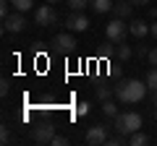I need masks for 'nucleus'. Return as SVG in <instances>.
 Listing matches in <instances>:
<instances>
[{
	"label": "nucleus",
	"mask_w": 157,
	"mask_h": 146,
	"mask_svg": "<svg viewBox=\"0 0 157 146\" xmlns=\"http://www.w3.org/2000/svg\"><path fill=\"white\" fill-rule=\"evenodd\" d=\"M147 91H149L147 81L141 84V81H136V78L121 81V84L115 86V97L123 102V104H136V102H141V99L147 97Z\"/></svg>",
	"instance_id": "1"
},
{
	"label": "nucleus",
	"mask_w": 157,
	"mask_h": 146,
	"mask_svg": "<svg viewBox=\"0 0 157 146\" xmlns=\"http://www.w3.org/2000/svg\"><path fill=\"white\" fill-rule=\"evenodd\" d=\"M52 50L63 52V55H71V52L76 50V37H73V31L55 34V37H52Z\"/></svg>",
	"instance_id": "4"
},
{
	"label": "nucleus",
	"mask_w": 157,
	"mask_h": 146,
	"mask_svg": "<svg viewBox=\"0 0 157 146\" xmlns=\"http://www.w3.org/2000/svg\"><path fill=\"white\" fill-rule=\"evenodd\" d=\"M3 29H6L8 34H18V31H24V29H26V18H24V13L16 11V13H11L8 18H3Z\"/></svg>",
	"instance_id": "9"
},
{
	"label": "nucleus",
	"mask_w": 157,
	"mask_h": 146,
	"mask_svg": "<svg viewBox=\"0 0 157 146\" xmlns=\"http://www.w3.org/2000/svg\"><path fill=\"white\" fill-rule=\"evenodd\" d=\"M47 3H63V0H47Z\"/></svg>",
	"instance_id": "31"
},
{
	"label": "nucleus",
	"mask_w": 157,
	"mask_h": 146,
	"mask_svg": "<svg viewBox=\"0 0 157 146\" xmlns=\"http://www.w3.org/2000/svg\"><path fill=\"white\" fill-rule=\"evenodd\" d=\"M0 141H3V144H8V141H11V130H8V128H3V133H0Z\"/></svg>",
	"instance_id": "24"
},
{
	"label": "nucleus",
	"mask_w": 157,
	"mask_h": 146,
	"mask_svg": "<svg viewBox=\"0 0 157 146\" xmlns=\"http://www.w3.org/2000/svg\"><path fill=\"white\" fill-rule=\"evenodd\" d=\"M152 37H155V39H157V21L152 24Z\"/></svg>",
	"instance_id": "29"
},
{
	"label": "nucleus",
	"mask_w": 157,
	"mask_h": 146,
	"mask_svg": "<svg viewBox=\"0 0 157 146\" xmlns=\"http://www.w3.org/2000/svg\"><path fill=\"white\" fill-rule=\"evenodd\" d=\"M105 34H107L110 42L121 45V42L126 39V34H131V31H128V24H123V18H113V21L105 26Z\"/></svg>",
	"instance_id": "3"
},
{
	"label": "nucleus",
	"mask_w": 157,
	"mask_h": 146,
	"mask_svg": "<svg viewBox=\"0 0 157 146\" xmlns=\"http://www.w3.org/2000/svg\"><path fill=\"white\" fill-rule=\"evenodd\" d=\"M128 31L134 34L136 39H144L147 34H152V26H149L147 21H141V18H134V21L128 24Z\"/></svg>",
	"instance_id": "11"
},
{
	"label": "nucleus",
	"mask_w": 157,
	"mask_h": 146,
	"mask_svg": "<svg viewBox=\"0 0 157 146\" xmlns=\"http://www.w3.org/2000/svg\"><path fill=\"white\" fill-rule=\"evenodd\" d=\"M134 3H131V0H118V3H115V5H113V13H115V18H123V21H126V18H131V16H134Z\"/></svg>",
	"instance_id": "10"
},
{
	"label": "nucleus",
	"mask_w": 157,
	"mask_h": 146,
	"mask_svg": "<svg viewBox=\"0 0 157 146\" xmlns=\"http://www.w3.org/2000/svg\"><path fill=\"white\" fill-rule=\"evenodd\" d=\"M102 112H105L107 118H115V115H118V104L113 99H105V102H102Z\"/></svg>",
	"instance_id": "14"
},
{
	"label": "nucleus",
	"mask_w": 157,
	"mask_h": 146,
	"mask_svg": "<svg viewBox=\"0 0 157 146\" xmlns=\"http://www.w3.org/2000/svg\"><path fill=\"white\" fill-rule=\"evenodd\" d=\"M147 86H149V91L157 89V68H152V71L147 73Z\"/></svg>",
	"instance_id": "19"
},
{
	"label": "nucleus",
	"mask_w": 157,
	"mask_h": 146,
	"mask_svg": "<svg viewBox=\"0 0 157 146\" xmlns=\"http://www.w3.org/2000/svg\"><path fill=\"white\" fill-rule=\"evenodd\" d=\"M149 18H152V21H157V5L149 8Z\"/></svg>",
	"instance_id": "27"
},
{
	"label": "nucleus",
	"mask_w": 157,
	"mask_h": 146,
	"mask_svg": "<svg viewBox=\"0 0 157 146\" xmlns=\"http://www.w3.org/2000/svg\"><path fill=\"white\" fill-rule=\"evenodd\" d=\"M86 5H92L89 0H68V8H71V11H84Z\"/></svg>",
	"instance_id": "18"
},
{
	"label": "nucleus",
	"mask_w": 157,
	"mask_h": 146,
	"mask_svg": "<svg viewBox=\"0 0 157 146\" xmlns=\"http://www.w3.org/2000/svg\"><path fill=\"white\" fill-rule=\"evenodd\" d=\"M136 55H139V57H144V55H149V50H147L144 45H139V47H136Z\"/></svg>",
	"instance_id": "25"
},
{
	"label": "nucleus",
	"mask_w": 157,
	"mask_h": 146,
	"mask_svg": "<svg viewBox=\"0 0 157 146\" xmlns=\"http://www.w3.org/2000/svg\"><path fill=\"white\" fill-rule=\"evenodd\" d=\"M131 55H134V50H131L126 42H121V45H118V57H121V60H128Z\"/></svg>",
	"instance_id": "17"
},
{
	"label": "nucleus",
	"mask_w": 157,
	"mask_h": 146,
	"mask_svg": "<svg viewBox=\"0 0 157 146\" xmlns=\"http://www.w3.org/2000/svg\"><path fill=\"white\" fill-rule=\"evenodd\" d=\"M66 29L68 31H86V29H89V18L81 11H71L66 16Z\"/></svg>",
	"instance_id": "7"
},
{
	"label": "nucleus",
	"mask_w": 157,
	"mask_h": 146,
	"mask_svg": "<svg viewBox=\"0 0 157 146\" xmlns=\"http://www.w3.org/2000/svg\"><path fill=\"white\" fill-rule=\"evenodd\" d=\"M11 5H13V11L26 13V11H32V8H34V0H11Z\"/></svg>",
	"instance_id": "13"
},
{
	"label": "nucleus",
	"mask_w": 157,
	"mask_h": 146,
	"mask_svg": "<svg viewBox=\"0 0 157 146\" xmlns=\"http://www.w3.org/2000/svg\"><path fill=\"white\" fill-rule=\"evenodd\" d=\"M11 0H3V3H0V16H3V18H8V16H11Z\"/></svg>",
	"instance_id": "20"
},
{
	"label": "nucleus",
	"mask_w": 157,
	"mask_h": 146,
	"mask_svg": "<svg viewBox=\"0 0 157 146\" xmlns=\"http://www.w3.org/2000/svg\"><path fill=\"white\" fill-rule=\"evenodd\" d=\"M89 3H92V8H94V13H110L113 5H115L113 0H89Z\"/></svg>",
	"instance_id": "12"
},
{
	"label": "nucleus",
	"mask_w": 157,
	"mask_h": 146,
	"mask_svg": "<svg viewBox=\"0 0 157 146\" xmlns=\"http://www.w3.org/2000/svg\"><path fill=\"white\" fill-rule=\"evenodd\" d=\"M52 138H55V125L52 123H42L32 130V141H37V144H52Z\"/></svg>",
	"instance_id": "8"
},
{
	"label": "nucleus",
	"mask_w": 157,
	"mask_h": 146,
	"mask_svg": "<svg viewBox=\"0 0 157 146\" xmlns=\"http://www.w3.org/2000/svg\"><path fill=\"white\" fill-rule=\"evenodd\" d=\"M152 104H155V107H157V89H155V91H152Z\"/></svg>",
	"instance_id": "30"
},
{
	"label": "nucleus",
	"mask_w": 157,
	"mask_h": 146,
	"mask_svg": "<svg viewBox=\"0 0 157 146\" xmlns=\"http://www.w3.org/2000/svg\"><path fill=\"white\" fill-rule=\"evenodd\" d=\"M128 144H131V146H144V144H149V138H147V136L141 133V130H136V133H131Z\"/></svg>",
	"instance_id": "16"
},
{
	"label": "nucleus",
	"mask_w": 157,
	"mask_h": 146,
	"mask_svg": "<svg viewBox=\"0 0 157 146\" xmlns=\"http://www.w3.org/2000/svg\"><path fill=\"white\" fill-rule=\"evenodd\" d=\"M107 130H110V123L89 125V128H86L84 141H86V144H92V146H97V144H107Z\"/></svg>",
	"instance_id": "5"
},
{
	"label": "nucleus",
	"mask_w": 157,
	"mask_h": 146,
	"mask_svg": "<svg viewBox=\"0 0 157 146\" xmlns=\"http://www.w3.org/2000/svg\"><path fill=\"white\" fill-rule=\"evenodd\" d=\"M147 57H149V63H152V65H157V47H152Z\"/></svg>",
	"instance_id": "23"
},
{
	"label": "nucleus",
	"mask_w": 157,
	"mask_h": 146,
	"mask_svg": "<svg viewBox=\"0 0 157 146\" xmlns=\"http://www.w3.org/2000/svg\"><path fill=\"white\" fill-rule=\"evenodd\" d=\"M113 128L123 136H131L136 130H141V115L139 112H118L113 118Z\"/></svg>",
	"instance_id": "2"
},
{
	"label": "nucleus",
	"mask_w": 157,
	"mask_h": 146,
	"mask_svg": "<svg viewBox=\"0 0 157 146\" xmlns=\"http://www.w3.org/2000/svg\"><path fill=\"white\" fill-rule=\"evenodd\" d=\"M131 3H134V5H147L149 0H131Z\"/></svg>",
	"instance_id": "28"
},
{
	"label": "nucleus",
	"mask_w": 157,
	"mask_h": 146,
	"mask_svg": "<svg viewBox=\"0 0 157 146\" xmlns=\"http://www.w3.org/2000/svg\"><path fill=\"white\" fill-rule=\"evenodd\" d=\"M86 110H89V104H86V102H81V104H78V115H86Z\"/></svg>",
	"instance_id": "26"
},
{
	"label": "nucleus",
	"mask_w": 157,
	"mask_h": 146,
	"mask_svg": "<svg viewBox=\"0 0 157 146\" xmlns=\"http://www.w3.org/2000/svg\"><path fill=\"white\" fill-rule=\"evenodd\" d=\"M113 94H115V89H110V86H105V84H100V86H97V99H100V102L110 99Z\"/></svg>",
	"instance_id": "15"
},
{
	"label": "nucleus",
	"mask_w": 157,
	"mask_h": 146,
	"mask_svg": "<svg viewBox=\"0 0 157 146\" xmlns=\"http://www.w3.org/2000/svg\"><path fill=\"white\" fill-rule=\"evenodd\" d=\"M66 144H68L66 136H55V138H52V146H66Z\"/></svg>",
	"instance_id": "22"
},
{
	"label": "nucleus",
	"mask_w": 157,
	"mask_h": 146,
	"mask_svg": "<svg viewBox=\"0 0 157 146\" xmlns=\"http://www.w3.org/2000/svg\"><path fill=\"white\" fill-rule=\"evenodd\" d=\"M55 21H58V11L52 8V3L39 5L37 11H34V24H39V26H52Z\"/></svg>",
	"instance_id": "6"
},
{
	"label": "nucleus",
	"mask_w": 157,
	"mask_h": 146,
	"mask_svg": "<svg viewBox=\"0 0 157 146\" xmlns=\"http://www.w3.org/2000/svg\"><path fill=\"white\" fill-rule=\"evenodd\" d=\"M8 91H11V81H8V78H3V81H0V94L6 97Z\"/></svg>",
	"instance_id": "21"
}]
</instances>
